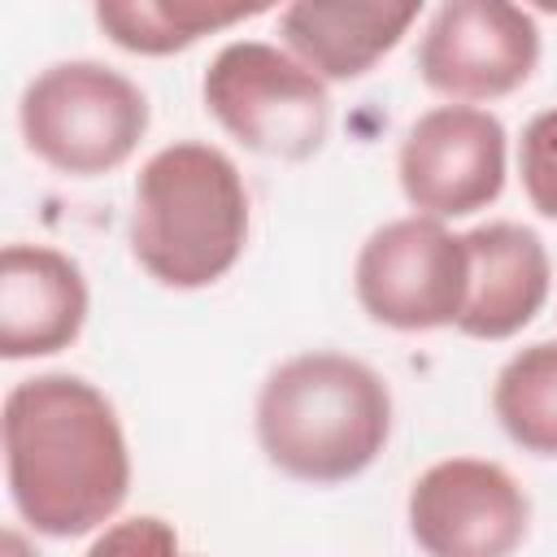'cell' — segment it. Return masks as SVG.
<instances>
[{
  "instance_id": "9a60e30c",
  "label": "cell",
  "mask_w": 557,
  "mask_h": 557,
  "mask_svg": "<svg viewBox=\"0 0 557 557\" xmlns=\"http://www.w3.org/2000/svg\"><path fill=\"white\" fill-rule=\"evenodd\" d=\"M518 170L531 209L557 222V109H544L527 122L518 144Z\"/></svg>"
},
{
  "instance_id": "9c48e42d",
  "label": "cell",
  "mask_w": 557,
  "mask_h": 557,
  "mask_svg": "<svg viewBox=\"0 0 557 557\" xmlns=\"http://www.w3.org/2000/svg\"><path fill=\"white\" fill-rule=\"evenodd\" d=\"M396 174L422 218H466L505 187V126L487 109L440 104L405 131Z\"/></svg>"
},
{
  "instance_id": "ba28073f",
  "label": "cell",
  "mask_w": 557,
  "mask_h": 557,
  "mask_svg": "<svg viewBox=\"0 0 557 557\" xmlns=\"http://www.w3.org/2000/svg\"><path fill=\"white\" fill-rule=\"evenodd\" d=\"M540 61V26L509 0L440 4L418 44V74L448 100H496L518 91Z\"/></svg>"
},
{
  "instance_id": "e0dca14e",
  "label": "cell",
  "mask_w": 557,
  "mask_h": 557,
  "mask_svg": "<svg viewBox=\"0 0 557 557\" xmlns=\"http://www.w3.org/2000/svg\"><path fill=\"white\" fill-rule=\"evenodd\" d=\"M4 544H9V557H30V553H26V540H22L17 531H9V535H4Z\"/></svg>"
},
{
  "instance_id": "8fae6325",
  "label": "cell",
  "mask_w": 557,
  "mask_h": 557,
  "mask_svg": "<svg viewBox=\"0 0 557 557\" xmlns=\"http://www.w3.org/2000/svg\"><path fill=\"white\" fill-rule=\"evenodd\" d=\"M461 239L470 252V283L457 331L470 339L518 335L548 300L553 265L544 239L518 222H483Z\"/></svg>"
},
{
  "instance_id": "4fadbf2b",
  "label": "cell",
  "mask_w": 557,
  "mask_h": 557,
  "mask_svg": "<svg viewBox=\"0 0 557 557\" xmlns=\"http://www.w3.org/2000/svg\"><path fill=\"white\" fill-rule=\"evenodd\" d=\"M252 13H261V9L257 4L252 9H244V4L218 9V4H191V0H100L96 4L100 30L117 48L139 52V57L183 52L196 39H205L213 30H226V26H235Z\"/></svg>"
},
{
  "instance_id": "7c38bea8",
  "label": "cell",
  "mask_w": 557,
  "mask_h": 557,
  "mask_svg": "<svg viewBox=\"0 0 557 557\" xmlns=\"http://www.w3.org/2000/svg\"><path fill=\"white\" fill-rule=\"evenodd\" d=\"M418 22V4L383 0H296L278 13V35L322 83L361 78Z\"/></svg>"
},
{
  "instance_id": "8992f818",
  "label": "cell",
  "mask_w": 557,
  "mask_h": 557,
  "mask_svg": "<svg viewBox=\"0 0 557 557\" xmlns=\"http://www.w3.org/2000/svg\"><path fill=\"white\" fill-rule=\"evenodd\" d=\"M470 283L466 239L435 218L383 222L357 252L352 287L361 309L392 331L457 326Z\"/></svg>"
},
{
  "instance_id": "277c9868",
  "label": "cell",
  "mask_w": 557,
  "mask_h": 557,
  "mask_svg": "<svg viewBox=\"0 0 557 557\" xmlns=\"http://www.w3.org/2000/svg\"><path fill=\"white\" fill-rule=\"evenodd\" d=\"M26 148L74 178L117 170L148 131V96L100 61H57L17 104Z\"/></svg>"
},
{
  "instance_id": "3957f363",
  "label": "cell",
  "mask_w": 557,
  "mask_h": 557,
  "mask_svg": "<svg viewBox=\"0 0 557 557\" xmlns=\"http://www.w3.org/2000/svg\"><path fill=\"white\" fill-rule=\"evenodd\" d=\"M248 244V187L213 144H170L135 178L131 252L161 287L218 283Z\"/></svg>"
},
{
  "instance_id": "7a4b0ae2",
  "label": "cell",
  "mask_w": 557,
  "mask_h": 557,
  "mask_svg": "<svg viewBox=\"0 0 557 557\" xmlns=\"http://www.w3.org/2000/svg\"><path fill=\"white\" fill-rule=\"evenodd\" d=\"M392 435V392L357 357L300 352L257 392V444L300 483H348Z\"/></svg>"
},
{
  "instance_id": "5bb4252c",
  "label": "cell",
  "mask_w": 557,
  "mask_h": 557,
  "mask_svg": "<svg viewBox=\"0 0 557 557\" xmlns=\"http://www.w3.org/2000/svg\"><path fill=\"white\" fill-rule=\"evenodd\" d=\"M492 409L518 448L557 457V339L527 344L500 366Z\"/></svg>"
},
{
  "instance_id": "6da1fadb",
  "label": "cell",
  "mask_w": 557,
  "mask_h": 557,
  "mask_svg": "<svg viewBox=\"0 0 557 557\" xmlns=\"http://www.w3.org/2000/svg\"><path fill=\"white\" fill-rule=\"evenodd\" d=\"M4 470L22 522L74 540L109 522L131 492L117 409L78 374H35L4 396Z\"/></svg>"
},
{
  "instance_id": "52a82bcc",
  "label": "cell",
  "mask_w": 557,
  "mask_h": 557,
  "mask_svg": "<svg viewBox=\"0 0 557 557\" xmlns=\"http://www.w3.org/2000/svg\"><path fill=\"white\" fill-rule=\"evenodd\" d=\"M527 527L531 500L496 461L448 457L409 487V531L426 557H513Z\"/></svg>"
},
{
  "instance_id": "5b68a950",
  "label": "cell",
  "mask_w": 557,
  "mask_h": 557,
  "mask_svg": "<svg viewBox=\"0 0 557 557\" xmlns=\"http://www.w3.org/2000/svg\"><path fill=\"white\" fill-rule=\"evenodd\" d=\"M205 109L248 152L305 161L331 126L326 83L261 39H231L205 70Z\"/></svg>"
},
{
  "instance_id": "2e32d148",
  "label": "cell",
  "mask_w": 557,
  "mask_h": 557,
  "mask_svg": "<svg viewBox=\"0 0 557 557\" xmlns=\"http://www.w3.org/2000/svg\"><path fill=\"white\" fill-rule=\"evenodd\" d=\"M83 557H178V535L157 513H135L113 522Z\"/></svg>"
},
{
  "instance_id": "30bf717a",
  "label": "cell",
  "mask_w": 557,
  "mask_h": 557,
  "mask_svg": "<svg viewBox=\"0 0 557 557\" xmlns=\"http://www.w3.org/2000/svg\"><path fill=\"white\" fill-rule=\"evenodd\" d=\"M83 322L87 283L78 261L44 244H9L0 257V352L9 361L61 352Z\"/></svg>"
}]
</instances>
